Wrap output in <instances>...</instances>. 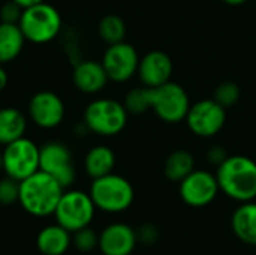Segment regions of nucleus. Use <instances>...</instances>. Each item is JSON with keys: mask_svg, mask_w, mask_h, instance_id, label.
Returning <instances> with one entry per match:
<instances>
[{"mask_svg": "<svg viewBox=\"0 0 256 255\" xmlns=\"http://www.w3.org/2000/svg\"><path fill=\"white\" fill-rule=\"evenodd\" d=\"M220 192L238 203L256 198V161L244 155H230L216 167Z\"/></svg>", "mask_w": 256, "mask_h": 255, "instance_id": "nucleus-1", "label": "nucleus"}, {"mask_svg": "<svg viewBox=\"0 0 256 255\" xmlns=\"http://www.w3.org/2000/svg\"><path fill=\"white\" fill-rule=\"evenodd\" d=\"M64 188L50 174L39 170L20 182V206L34 218L52 216Z\"/></svg>", "mask_w": 256, "mask_h": 255, "instance_id": "nucleus-2", "label": "nucleus"}, {"mask_svg": "<svg viewBox=\"0 0 256 255\" xmlns=\"http://www.w3.org/2000/svg\"><path fill=\"white\" fill-rule=\"evenodd\" d=\"M18 26L27 42L44 45L62 33L63 20L58 9L46 2L22 9Z\"/></svg>", "mask_w": 256, "mask_h": 255, "instance_id": "nucleus-3", "label": "nucleus"}, {"mask_svg": "<svg viewBox=\"0 0 256 255\" xmlns=\"http://www.w3.org/2000/svg\"><path fill=\"white\" fill-rule=\"evenodd\" d=\"M88 194L96 209L106 213H120L128 210L135 200V189L132 183L116 173L92 180Z\"/></svg>", "mask_w": 256, "mask_h": 255, "instance_id": "nucleus-4", "label": "nucleus"}, {"mask_svg": "<svg viewBox=\"0 0 256 255\" xmlns=\"http://www.w3.org/2000/svg\"><path fill=\"white\" fill-rule=\"evenodd\" d=\"M129 113L123 102L111 98H98L84 110L82 123L87 131L99 137H116L128 125Z\"/></svg>", "mask_w": 256, "mask_h": 255, "instance_id": "nucleus-5", "label": "nucleus"}, {"mask_svg": "<svg viewBox=\"0 0 256 255\" xmlns=\"http://www.w3.org/2000/svg\"><path fill=\"white\" fill-rule=\"evenodd\" d=\"M150 110L165 123H180L186 119L190 99L184 87L168 81L158 87H148Z\"/></svg>", "mask_w": 256, "mask_h": 255, "instance_id": "nucleus-6", "label": "nucleus"}, {"mask_svg": "<svg viewBox=\"0 0 256 255\" xmlns=\"http://www.w3.org/2000/svg\"><path fill=\"white\" fill-rule=\"evenodd\" d=\"M96 210L98 209L88 192L81 189H64L52 216L57 224L74 233L90 227Z\"/></svg>", "mask_w": 256, "mask_h": 255, "instance_id": "nucleus-7", "label": "nucleus"}, {"mask_svg": "<svg viewBox=\"0 0 256 255\" xmlns=\"http://www.w3.org/2000/svg\"><path fill=\"white\" fill-rule=\"evenodd\" d=\"M40 147L28 137H21L2 149V168L4 176L18 182L39 171Z\"/></svg>", "mask_w": 256, "mask_h": 255, "instance_id": "nucleus-8", "label": "nucleus"}, {"mask_svg": "<svg viewBox=\"0 0 256 255\" xmlns=\"http://www.w3.org/2000/svg\"><path fill=\"white\" fill-rule=\"evenodd\" d=\"M189 131L200 138L218 135L226 123V108L212 99H201L190 104L184 119Z\"/></svg>", "mask_w": 256, "mask_h": 255, "instance_id": "nucleus-9", "label": "nucleus"}, {"mask_svg": "<svg viewBox=\"0 0 256 255\" xmlns=\"http://www.w3.org/2000/svg\"><path fill=\"white\" fill-rule=\"evenodd\" d=\"M39 170L54 177L64 189L72 186L76 179L72 152L60 141H48L40 146Z\"/></svg>", "mask_w": 256, "mask_h": 255, "instance_id": "nucleus-10", "label": "nucleus"}, {"mask_svg": "<svg viewBox=\"0 0 256 255\" xmlns=\"http://www.w3.org/2000/svg\"><path fill=\"white\" fill-rule=\"evenodd\" d=\"M220 192L216 173L195 168L178 183L182 201L190 207H206L212 204Z\"/></svg>", "mask_w": 256, "mask_h": 255, "instance_id": "nucleus-11", "label": "nucleus"}, {"mask_svg": "<svg viewBox=\"0 0 256 255\" xmlns=\"http://www.w3.org/2000/svg\"><path fill=\"white\" fill-rule=\"evenodd\" d=\"M140 59L141 57L136 48L132 44L122 41L108 45L100 62L106 71L110 81L126 83L136 75Z\"/></svg>", "mask_w": 256, "mask_h": 255, "instance_id": "nucleus-12", "label": "nucleus"}, {"mask_svg": "<svg viewBox=\"0 0 256 255\" xmlns=\"http://www.w3.org/2000/svg\"><path fill=\"white\" fill-rule=\"evenodd\" d=\"M64 111L63 99L51 90L36 92L27 104L28 119L40 129L60 126L64 120Z\"/></svg>", "mask_w": 256, "mask_h": 255, "instance_id": "nucleus-13", "label": "nucleus"}, {"mask_svg": "<svg viewBox=\"0 0 256 255\" xmlns=\"http://www.w3.org/2000/svg\"><path fill=\"white\" fill-rule=\"evenodd\" d=\"M174 72L172 59L162 50H152L140 59L138 77L142 86L158 87L171 81Z\"/></svg>", "mask_w": 256, "mask_h": 255, "instance_id": "nucleus-14", "label": "nucleus"}, {"mask_svg": "<svg viewBox=\"0 0 256 255\" xmlns=\"http://www.w3.org/2000/svg\"><path fill=\"white\" fill-rule=\"evenodd\" d=\"M136 243L135 228L124 222H112L99 233L98 249L102 255H130Z\"/></svg>", "mask_w": 256, "mask_h": 255, "instance_id": "nucleus-15", "label": "nucleus"}, {"mask_svg": "<svg viewBox=\"0 0 256 255\" xmlns=\"http://www.w3.org/2000/svg\"><path fill=\"white\" fill-rule=\"evenodd\" d=\"M110 78L102 62L98 60H81L75 65L72 71V83L76 90L86 95H96L102 92Z\"/></svg>", "mask_w": 256, "mask_h": 255, "instance_id": "nucleus-16", "label": "nucleus"}, {"mask_svg": "<svg viewBox=\"0 0 256 255\" xmlns=\"http://www.w3.org/2000/svg\"><path fill=\"white\" fill-rule=\"evenodd\" d=\"M72 245V233L60 224L44 227L36 237V246L44 255H63Z\"/></svg>", "mask_w": 256, "mask_h": 255, "instance_id": "nucleus-17", "label": "nucleus"}, {"mask_svg": "<svg viewBox=\"0 0 256 255\" xmlns=\"http://www.w3.org/2000/svg\"><path fill=\"white\" fill-rule=\"evenodd\" d=\"M231 228L238 240L256 246V201L240 203L231 216Z\"/></svg>", "mask_w": 256, "mask_h": 255, "instance_id": "nucleus-18", "label": "nucleus"}, {"mask_svg": "<svg viewBox=\"0 0 256 255\" xmlns=\"http://www.w3.org/2000/svg\"><path fill=\"white\" fill-rule=\"evenodd\" d=\"M27 116L20 108H0V147L24 137L27 131Z\"/></svg>", "mask_w": 256, "mask_h": 255, "instance_id": "nucleus-19", "label": "nucleus"}, {"mask_svg": "<svg viewBox=\"0 0 256 255\" xmlns=\"http://www.w3.org/2000/svg\"><path fill=\"white\" fill-rule=\"evenodd\" d=\"M116 167V153L105 144L93 146L84 156L86 174L93 180L112 173Z\"/></svg>", "mask_w": 256, "mask_h": 255, "instance_id": "nucleus-20", "label": "nucleus"}, {"mask_svg": "<svg viewBox=\"0 0 256 255\" xmlns=\"http://www.w3.org/2000/svg\"><path fill=\"white\" fill-rule=\"evenodd\" d=\"M26 38L15 23L0 21V63L6 65L14 62L24 50Z\"/></svg>", "mask_w": 256, "mask_h": 255, "instance_id": "nucleus-21", "label": "nucleus"}, {"mask_svg": "<svg viewBox=\"0 0 256 255\" xmlns=\"http://www.w3.org/2000/svg\"><path fill=\"white\" fill-rule=\"evenodd\" d=\"M195 170V158L189 150L178 149L171 152L164 164V174L170 182L180 183Z\"/></svg>", "mask_w": 256, "mask_h": 255, "instance_id": "nucleus-22", "label": "nucleus"}, {"mask_svg": "<svg viewBox=\"0 0 256 255\" xmlns=\"http://www.w3.org/2000/svg\"><path fill=\"white\" fill-rule=\"evenodd\" d=\"M98 33L106 45L122 42V41H124L126 33H128L126 23L123 21L122 17H118L116 14H108L99 21Z\"/></svg>", "mask_w": 256, "mask_h": 255, "instance_id": "nucleus-23", "label": "nucleus"}, {"mask_svg": "<svg viewBox=\"0 0 256 255\" xmlns=\"http://www.w3.org/2000/svg\"><path fill=\"white\" fill-rule=\"evenodd\" d=\"M123 105L129 114H144L150 110V98H148V87L141 86L130 89L123 99Z\"/></svg>", "mask_w": 256, "mask_h": 255, "instance_id": "nucleus-24", "label": "nucleus"}, {"mask_svg": "<svg viewBox=\"0 0 256 255\" xmlns=\"http://www.w3.org/2000/svg\"><path fill=\"white\" fill-rule=\"evenodd\" d=\"M240 96H242V90H240V86L237 83L224 81L214 89L213 99L216 102H219L224 108H230L238 102Z\"/></svg>", "mask_w": 256, "mask_h": 255, "instance_id": "nucleus-25", "label": "nucleus"}, {"mask_svg": "<svg viewBox=\"0 0 256 255\" xmlns=\"http://www.w3.org/2000/svg\"><path fill=\"white\" fill-rule=\"evenodd\" d=\"M72 245L80 252H92L99 245V234L90 227L72 233Z\"/></svg>", "mask_w": 256, "mask_h": 255, "instance_id": "nucleus-26", "label": "nucleus"}, {"mask_svg": "<svg viewBox=\"0 0 256 255\" xmlns=\"http://www.w3.org/2000/svg\"><path fill=\"white\" fill-rule=\"evenodd\" d=\"M20 197V182L4 176L0 179V204L2 206H10L18 203Z\"/></svg>", "mask_w": 256, "mask_h": 255, "instance_id": "nucleus-27", "label": "nucleus"}, {"mask_svg": "<svg viewBox=\"0 0 256 255\" xmlns=\"http://www.w3.org/2000/svg\"><path fill=\"white\" fill-rule=\"evenodd\" d=\"M135 233H136L138 243H142V245H154L160 239L159 228L150 222H146V224L140 225L138 228H135Z\"/></svg>", "mask_w": 256, "mask_h": 255, "instance_id": "nucleus-28", "label": "nucleus"}, {"mask_svg": "<svg viewBox=\"0 0 256 255\" xmlns=\"http://www.w3.org/2000/svg\"><path fill=\"white\" fill-rule=\"evenodd\" d=\"M21 14H22V8L18 3H15L14 0H9L4 5H2V8H0V21L18 24Z\"/></svg>", "mask_w": 256, "mask_h": 255, "instance_id": "nucleus-29", "label": "nucleus"}, {"mask_svg": "<svg viewBox=\"0 0 256 255\" xmlns=\"http://www.w3.org/2000/svg\"><path fill=\"white\" fill-rule=\"evenodd\" d=\"M228 156H230V155H228L226 149L222 147V146H219V144L212 146V147L207 150V153H206L207 161H208L212 165H214V167H219Z\"/></svg>", "mask_w": 256, "mask_h": 255, "instance_id": "nucleus-30", "label": "nucleus"}, {"mask_svg": "<svg viewBox=\"0 0 256 255\" xmlns=\"http://www.w3.org/2000/svg\"><path fill=\"white\" fill-rule=\"evenodd\" d=\"M8 83H9V75L4 69V65L0 63V92H3L8 87Z\"/></svg>", "mask_w": 256, "mask_h": 255, "instance_id": "nucleus-31", "label": "nucleus"}, {"mask_svg": "<svg viewBox=\"0 0 256 255\" xmlns=\"http://www.w3.org/2000/svg\"><path fill=\"white\" fill-rule=\"evenodd\" d=\"M15 3H18L22 9L26 8H30V6H34V5H39V3H44L46 0H14Z\"/></svg>", "mask_w": 256, "mask_h": 255, "instance_id": "nucleus-32", "label": "nucleus"}, {"mask_svg": "<svg viewBox=\"0 0 256 255\" xmlns=\"http://www.w3.org/2000/svg\"><path fill=\"white\" fill-rule=\"evenodd\" d=\"M222 2H225V3L230 5V6H242V5H244L246 2H249V0H222Z\"/></svg>", "mask_w": 256, "mask_h": 255, "instance_id": "nucleus-33", "label": "nucleus"}, {"mask_svg": "<svg viewBox=\"0 0 256 255\" xmlns=\"http://www.w3.org/2000/svg\"><path fill=\"white\" fill-rule=\"evenodd\" d=\"M0 173H3V168H2V149H0Z\"/></svg>", "mask_w": 256, "mask_h": 255, "instance_id": "nucleus-34", "label": "nucleus"}]
</instances>
